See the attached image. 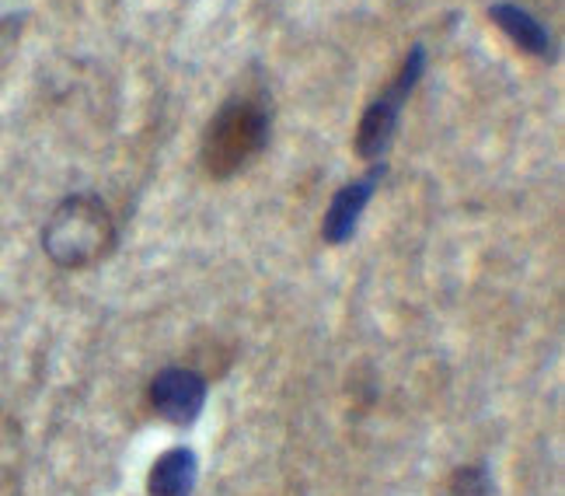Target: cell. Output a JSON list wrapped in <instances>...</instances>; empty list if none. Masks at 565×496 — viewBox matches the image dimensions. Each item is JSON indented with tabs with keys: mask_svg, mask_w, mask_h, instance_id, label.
<instances>
[{
	"mask_svg": "<svg viewBox=\"0 0 565 496\" xmlns=\"http://www.w3.org/2000/svg\"><path fill=\"white\" fill-rule=\"evenodd\" d=\"M423 71H426V50L412 46L408 56L402 60L395 81H391L387 88L371 105H366L360 129H356V155L363 161H381L384 158V150L391 147V140H395V129H398L405 102H408L412 92H416Z\"/></svg>",
	"mask_w": 565,
	"mask_h": 496,
	"instance_id": "obj_3",
	"label": "cell"
},
{
	"mask_svg": "<svg viewBox=\"0 0 565 496\" xmlns=\"http://www.w3.org/2000/svg\"><path fill=\"white\" fill-rule=\"evenodd\" d=\"M116 239V221L105 200L95 192H74V197L56 203L46 228H42V252L53 258V266L77 273L108 258Z\"/></svg>",
	"mask_w": 565,
	"mask_h": 496,
	"instance_id": "obj_2",
	"label": "cell"
},
{
	"mask_svg": "<svg viewBox=\"0 0 565 496\" xmlns=\"http://www.w3.org/2000/svg\"><path fill=\"white\" fill-rule=\"evenodd\" d=\"M195 483H200V458L189 447H171L150 465L147 493L150 496H192Z\"/></svg>",
	"mask_w": 565,
	"mask_h": 496,
	"instance_id": "obj_7",
	"label": "cell"
},
{
	"mask_svg": "<svg viewBox=\"0 0 565 496\" xmlns=\"http://www.w3.org/2000/svg\"><path fill=\"white\" fill-rule=\"evenodd\" d=\"M206 378L192 368H164L150 381V405L154 413L175 426H189L200 420L206 405Z\"/></svg>",
	"mask_w": 565,
	"mask_h": 496,
	"instance_id": "obj_4",
	"label": "cell"
},
{
	"mask_svg": "<svg viewBox=\"0 0 565 496\" xmlns=\"http://www.w3.org/2000/svg\"><path fill=\"white\" fill-rule=\"evenodd\" d=\"M381 176H384V165L371 168V171H366V176L356 179V182H345V186L335 192L332 203H329V210H324V221H321V239H324V242H329V245H342V242H350V239H353L356 228H360V218H363L366 203L374 200V192H377V186H381Z\"/></svg>",
	"mask_w": 565,
	"mask_h": 496,
	"instance_id": "obj_5",
	"label": "cell"
},
{
	"mask_svg": "<svg viewBox=\"0 0 565 496\" xmlns=\"http://www.w3.org/2000/svg\"><path fill=\"white\" fill-rule=\"evenodd\" d=\"M489 18L495 21V29L503 32L513 46H520L531 56H541V60H552L555 50H552V35L548 29L541 25L534 14H527L524 8L516 4H507V0H499V4L489 8Z\"/></svg>",
	"mask_w": 565,
	"mask_h": 496,
	"instance_id": "obj_6",
	"label": "cell"
},
{
	"mask_svg": "<svg viewBox=\"0 0 565 496\" xmlns=\"http://www.w3.org/2000/svg\"><path fill=\"white\" fill-rule=\"evenodd\" d=\"M273 105L266 95H231L203 129L200 165L210 179L227 182L245 171L269 144Z\"/></svg>",
	"mask_w": 565,
	"mask_h": 496,
	"instance_id": "obj_1",
	"label": "cell"
},
{
	"mask_svg": "<svg viewBox=\"0 0 565 496\" xmlns=\"http://www.w3.org/2000/svg\"><path fill=\"white\" fill-rule=\"evenodd\" d=\"M450 496H489L492 493V476L486 465H458L447 479Z\"/></svg>",
	"mask_w": 565,
	"mask_h": 496,
	"instance_id": "obj_8",
	"label": "cell"
}]
</instances>
